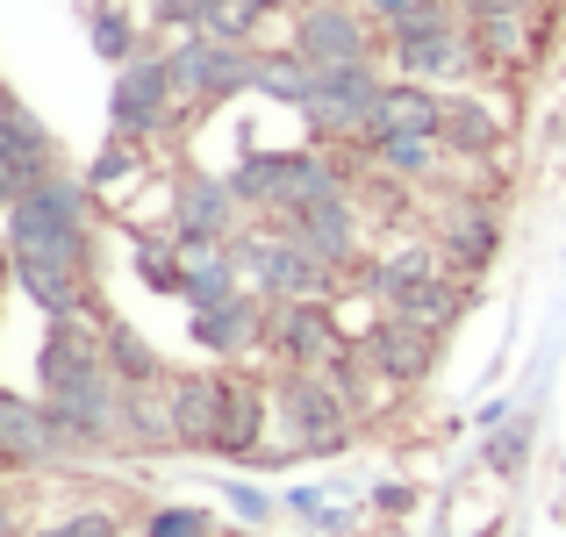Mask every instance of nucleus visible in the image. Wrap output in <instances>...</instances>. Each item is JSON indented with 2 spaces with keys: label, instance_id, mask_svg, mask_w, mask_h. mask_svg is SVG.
<instances>
[{
  "label": "nucleus",
  "instance_id": "nucleus-34",
  "mask_svg": "<svg viewBox=\"0 0 566 537\" xmlns=\"http://www.w3.org/2000/svg\"><path fill=\"white\" fill-rule=\"evenodd\" d=\"M531 459V415L524 423H510V430H495V438H488V466L495 473H516Z\"/></svg>",
  "mask_w": 566,
  "mask_h": 537
},
{
  "label": "nucleus",
  "instance_id": "nucleus-12",
  "mask_svg": "<svg viewBox=\"0 0 566 537\" xmlns=\"http://www.w3.org/2000/svg\"><path fill=\"white\" fill-rule=\"evenodd\" d=\"M280 351L308 372V366H337V358H345V337H337V323L323 316L316 302H287V316H280Z\"/></svg>",
  "mask_w": 566,
  "mask_h": 537
},
{
  "label": "nucleus",
  "instance_id": "nucleus-11",
  "mask_svg": "<svg viewBox=\"0 0 566 537\" xmlns=\"http://www.w3.org/2000/svg\"><path fill=\"white\" fill-rule=\"evenodd\" d=\"M287 236H302V244L316 251L323 265H345V259H352V244H359V222H352L345 187L323 193V201H308V208H287Z\"/></svg>",
  "mask_w": 566,
  "mask_h": 537
},
{
  "label": "nucleus",
  "instance_id": "nucleus-28",
  "mask_svg": "<svg viewBox=\"0 0 566 537\" xmlns=\"http://www.w3.org/2000/svg\"><path fill=\"white\" fill-rule=\"evenodd\" d=\"M444 144H459V151H495V123H488V108H473V101H459V108H444Z\"/></svg>",
  "mask_w": 566,
  "mask_h": 537
},
{
  "label": "nucleus",
  "instance_id": "nucleus-42",
  "mask_svg": "<svg viewBox=\"0 0 566 537\" xmlns=\"http://www.w3.org/2000/svg\"><path fill=\"white\" fill-rule=\"evenodd\" d=\"M0 537H14V509H8V502H0Z\"/></svg>",
  "mask_w": 566,
  "mask_h": 537
},
{
  "label": "nucleus",
  "instance_id": "nucleus-38",
  "mask_svg": "<svg viewBox=\"0 0 566 537\" xmlns=\"http://www.w3.org/2000/svg\"><path fill=\"white\" fill-rule=\"evenodd\" d=\"M43 537H115V524H108V516H65V524L43 530Z\"/></svg>",
  "mask_w": 566,
  "mask_h": 537
},
{
  "label": "nucleus",
  "instance_id": "nucleus-6",
  "mask_svg": "<svg viewBox=\"0 0 566 537\" xmlns=\"http://www.w3.org/2000/svg\"><path fill=\"white\" fill-rule=\"evenodd\" d=\"M395 57H401L409 80H438V72H467L473 65V43L452 29V14L423 0L409 22H395Z\"/></svg>",
  "mask_w": 566,
  "mask_h": 537
},
{
  "label": "nucleus",
  "instance_id": "nucleus-9",
  "mask_svg": "<svg viewBox=\"0 0 566 537\" xmlns=\"http://www.w3.org/2000/svg\"><path fill=\"white\" fill-rule=\"evenodd\" d=\"M294 51H302L308 65H359L366 29H359V14H352L345 0H316V8L294 22Z\"/></svg>",
  "mask_w": 566,
  "mask_h": 537
},
{
  "label": "nucleus",
  "instance_id": "nucleus-15",
  "mask_svg": "<svg viewBox=\"0 0 566 537\" xmlns=\"http://www.w3.org/2000/svg\"><path fill=\"white\" fill-rule=\"evenodd\" d=\"M14 280L22 294L43 308V316H86V287H80V265H57V259H14Z\"/></svg>",
  "mask_w": 566,
  "mask_h": 537
},
{
  "label": "nucleus",
  "instance_id": "nucleus-22",
  "mask_svg": "<svg viewBox=\"0 0 566 537\" xmlns=\"http://www.w3.org/2000/svg\"><path fill=\"white\" fill-rule=\"evenodd\" d=\"M86 366H101V358H94V345H86L80 316H65L51 330V345H43V387H65L72 372H86Z\"/></svg>",
  "mask_w": 566,
  "mask_h": 537
},
{
  "label": "nucleus",
  "instance_id": "nucleus-23",
  "mask_svg": "<svg viewBox=\"0 0 566 537\" xmlns=\"http://www.w3.org/2000/svg\"><path fill=\"white\" fill-rule=\"evenodd\" d=\"M444 244H452V259L467 265V273H481V265L495 259V215H488V208H459V222H452Z\"/></svg>",
  "mask_w": 566,
  "mask_h": 537
},
{
  "label": "nucleus",
  "instance_id": "nucleus-13",
  "mask_svg": "<svg viewBox=\"0 0 566 537\" xmlns=\"http://www.w3.org/2000/svg\"><path fill=\"white\" fill-rule=\"evenodd\" d=\"M374 358H380L387 380H423L430 358H438V330L416 323V316H395V323H380V330H374Z\"/></svg>",
  "mask_w": 566,
  "mask_h": 537
},
{
  "label": "nucleus",
  "instance_id": "nucleus-40",
  "mask_svg": "<svg viewBox=\"0 0 566 537\" xmlns=\"http://www.w3.org/2000/svg\"><path fill=\"white\" fill-rule=\"evenodd\" d=\"M416 8H423V0H374V14H380V22H409Z\"/></svg>",
  "mask_w": 566,
  "mask_h": 537
},
{
  "label": "nucleus",
  "instance_id": "nucleus-33",
  "mask_svg": "<svg viewBox=\"0 0 566 537\" xmlns=\"http://www.w3.org/2000/svg\"><path fill=\"white\" fill-rule=\"evenodd\" d=\"M481 43H488V51H502V57H516V51H524V8L481 14Z\"/></svg>",
  "mask_w": 566,
  "mask_h": 537
},
{
  "label": "nucleus",
  "instance_id": "nucleus-1",
  "mask_svg": "<svg viewBox=\"0 0 566 537\" xmlns=\"http://www.w3.org/2000/svg\"><path fill=\"white\" fill-rule=\"evenodd\" d=\"M8 244L14 259H57V265H80L86 251V193L72 179H36L22 201H8Z\"/></svg>",
  "mask_w": 566,
  "mask_h": 537
},
{
  "label": "nucleus",
  "instance_id": "nucleus-21",
  "mask_svg": "<svg viewBox=\"0 0 566 537\" xmlns=\"http://www.w3.org/2000/svg\"><path fill=\"white\" fill-rule=\"evenodd\" d=\"M180 294H187L193 308H222V302H237V265L222 259V251H193Z\"/></svg>",
  "mask_w": 566,
  "mask_h": 537
},
{
  "label": "nucleus",
  "instance_id": "nucleus-29",
  "mask_svg": "<svg viewBox=\"0 0 566 537\" xmlns=\"http://www.w3.org/2000/svg\"><path fill=\"white\" fill-rule=\"evenodd\" d=\"M108 366L123 372L129 387H137V380H158V351L144 345L137 330H108Z\"/></svg>",
  "mask_w": 566,
  "mask_h": 537
},
{
  "label": "nucleus",
  "instance_id": "nucleus-14",
  "mask_svg": "<svg viewBox=\"0 0 566 537\" xmlns=\"http://www.w3.org/2000/svg\"><path fill=\"white\" fill-rule=\"evenodd\" d=\"M57 444H65V430H57L51 409H36L22 394H0V452L8 459H51Z\"/></svg>",
  "mask_w": 566,
  "mask_h": 537
},
{
  "label": "nucleus",
  "instance_id": "nucleus-4",
  "mask_svg": "<svg viewBox=\"0 0 566 537\" xmlns=\"http://www.w3.org/2000/svg\"><path fill=\"white\" fill-rule=\"evenodd\" d=\"M166 72H172V94H180V101H222V94H244V86H251L259 57H244L237 43H222V36H187L180 51L166 57Z\"/></svg>",
  "mask_w": 566,
  "mask_h": 537
},
{
  "label": "nucleus",
  "instance_id": "nucleus-35",
  "mask_svg": "<svg viewBox=\"0 0 566 537\" xmlns=\"http://www.w3.org/2000/svg\"><path fill=\"white\" fill-rule=\"evenodd\" d=\"M129 172H137V144H129L123 129H115V144H108V151L94 158V172H86V179H94V187H123Z\"/></svg>",
  "mask_w": 566,
  "mask_h": 537
},
{
  "label": "nucleus",
  "instance_id": "nucleus-16",
  "mask_svg": "<svg viewBox=\"0 0 566 537\" xmlns=\"http://www.w3.org/2000/svg\"><path fill=\"white\" fill-rule=\"evenodd\" d=\"M166 423L180 430L187 444H216V430H222V380L187 372V380L172 387V401H166Z\"/></svg>",
  "mask_w": 566,
  "mask_h": 537
},
{
  "label": "nucleus",
  "instance_id": "nucleus-10",
  "mask_svg": "<svg viewBox=\"0 0 566 537\" xmlns=\"http://www.w3.org/2000/svg\"><path fill=\"white\" fill-rule=\"evenodd\" d=\"M51 415H57L65 438H108L115 430V380L101 366L72 372L65 387H51Z\"/></svg>",
  "mask_w": 566,
  "mask_h": 537
},
{
  "label": "nucleus",
  "instance_id": "nucleus-19",
  "mask_svg": "<svg viewBox=\"0 0 566 537\" xmlns=\"http://www.w3.org/2000/svg\"><path fill=\"white\" fill-rule=\"evenodd\" d=\"M251 337H259V308H251V302L193 308V345H208V351H244Z\"/></svg>",
  "mask_w": 566,
  "mask_h": 537
},
{
  "label": "nucleus",
  "instance_id": "nucleus-37",
  "mask_svg": "<svg viewBox=\"0 0 566 537\" xmlns=\"http://www.w3.org/2000/svg\"><path fill=\"white\" fill-rule=\"evenodd\" d=\"M222 502H230V509L244 516V524H265V516H273V502H265L251 481H230V487H222Z\"/></svg>",
  "mask_w": 566,
  "mask_h": 537
},
{
  "label": "nucleus",
  "instance_id": "nucleus-3",
  "mask_svg": "<svg viewBox=\"0 0 566 537\" xmlns=\"http://www.w3.org/2000/svg\"><path fill=\"white\" fill-rule=\"evenodd\" d=\"M280 423H287V444L294 452H337L352 430V409L345 394H337L331 380H316V372H294L287 387H280Z\"/></svg>",
  "mask_w": 566,
  "mask_h": 537
},
{
  "label": "nucleus",
  "instance_id": "nucleus-31",
  "mask_svg": "<svg viewBox=\"0 0 566 537\" xmlns=\"http://www.w3.org/2000/svg\"><path fill=\"white\" fill-rule=\"evenodd\" d=\"M86 36H94V51L108 57V65H129V43H137V29H129V14H123V8H94Z\"/></svg>",
  "mask_w": 566,
  "mask_h": 537
},
{
  "label": "nucleus",
  "instance_id": "nucleus-30",
  "mask_svg": "<svg viewBox=\"0 0 566 537\" xmlns=\"http://www.w3.org/2000/svg\"><path fill=\"white\" fill-rule=\"evenodd\" d=\"M259 14H265L259 0H208V8H201V29H208V36H222V43H244Z\"/></svg>",
  "mask_w": 566,
  "mask_h": 537
},
{
  "label": "nucleus",
  "instance_id": "nucleus-44",
  "mask_svg": "<svg viewBox=\"0 0 566 537\" xmlns=\"http://www.w3.org/2000/svg\"><path fill=\"white\" fill-rule=\"evenodd\" d=\"M345 8H352V0H345Z\"/></svg>",
  "mask_w": 566,
  "mask_h": 537
},
{
  "label": "nucleus",
  "instance_id": "nucleus-39",
  "mask_svg": "<svg viewBox=\"0 0 566 537\" xmlns=\"http://www.w3.org/2000/svg\"><path fill=\"white\" fill-rule=\"evenodd\" d=\"M294 516H308V524H323V487H294Z\"/></svg>",
  "mask_w": 566,
  "mask_h": 537
},
{
  "label": "nucleus",
  "instance_id": "nucleus-5",
  "mask_svg": "<svg viewBox=\"0 0 566 537\" xmlns=\"http://www.w3.org/2000/svg\"><path fill=\"white\" fill-rule=\"evenodd\" d=\"M237 259H244L251 280H259L265 294H280V302H316V294L331 287V265H323L302 236H251V244H237Z\"/></svg>",
  "mask_w": 566,
  "mask_h": 537
},
{
  "label": "nucleus",
  "instance_id": "nucleus-20",
  "mask_svg": "<svg viewBox=\"0 0 566 537\" xmlns=\"http://www.w3.org/2000/svg\"><path fill=\"white\" fill-rule=\"evenodd\" d=\"M251 86L273 101H287V108H302L308 94H316V65H308L302 51H280V57H259V72H251Z\"/></svg>",
  "mask_w": 566,
  "mask_h": 537
},
{
  "label": "nucleus",
  "instance_id": "nucleus-32",
  "mask_svg": "<svg viewBox=\"0 0 566 537\" xmlns=\"http://www.w3.org/2000/svg\"><path fill=\"white\" fill-rule=\"evenodd\" d=\"M416 280H430V259H423V251H395V259L374 273V294H380V302H401Z\"/></svg>",
  "mask_w": 566,
  "mask_h": 537
},
{
  "label": "nucleus",
  "instance_id": "nucleus-18",
  "mask_svg": "<svg viewBox=\"0 0 566 537\" xmlns=\"http://www.w3.org/2000/svg\"><path fill=\"white\" fill-rule=\"evenodd\" d=\"M395 129H416V137H438L444 129V101H430L423 86H387L380 94V108H374V129L366 137H395Z\"/></svg>",
  "mask_w": 566,
  "mask_h": 537
},
{
  "label": "nucleus",
  "instance_id": "nucleus-27",
  "mask_svg": "<svg viewBox=\"0 0 566 537\" xmlns=\"http://www.w3.org/2000/svg\"><path fill=\"white\" fill-rule=\"evenodd\" d=\"M374 144H380V166L409 179H423L430 158H438V137H416V129H395V137H374Z\"/></svg>",
  "mask_w": 566,
  "mask_h": 537
},
{
  "label": "nucleus",
  "instance_id": "nucleus-43",
  "mask_svg": "<svg viewBox=\"0 0 566 537\" xmlns=\"http://www.w3.org/2000/svg\"><path fill=\"white\" fill-rule=\"evenodd\" d=\"M259 8H294V0H259Z\"/></svg>",
  "mask_w": 566,
  "mask_h": 537
},
{
  "label": "nucleus",
  "instance_id": "nucleus-41",
  "mask_svg": "<svg viewBox=\"0 0 566 537\" xmlns=\"http://www.w3.org/2000/svg\"><path fill=\"white\" fill-rule=\"evenodd\" d=\"M473 8H481V14H495V8H524V0H473Z\"/></svg>",
  "mask_w": 566,
  "mask_h": 537
},
{
  "label": "nucleus",
  "instance_id": "nucleus-26",
  "mask_svg": "<svg viewBox=\"0 0 566 537\" xmlns=\"http://www.w3.org/2000/svg\"><path fill=\"white\" fill-rule=\"evenodd\" d=\"M287 158H294V151H287ZM287 158H280V151H259V158H244V166L230 172L237 201H280V187H287Z\"/></svg>",
  "mask_w": 566,
  "mask_h": 537
},
{
  "label": "nucleus",
  "instance_id": "nucleus-2",
  "mask_svg": "<svg viewBox=\"0 0 566 537\" xmlns=\"http://www.w3.org/2000/svg\"><path fill=\"white\" fill-rule=\"evenodd\" d=\"M380 94H387V86L366 72V57H359V65H316V94L302 101V115H308L316 137H337V129H374Z\"/></svg>",
  "mask_w": 566,
  "mask_h": 537
},
{
  "label": "nucleus",
  "instance_id": "nucleus-24",
  "mask_svg": "<svg viewBox=\"0 0 566 537\" xmlns=\"http://www.w3.org/2000/svg\"><path fill=\"white\" fill-rule=\"evenodd\" d=\"M395 316H416V323H430V330H444V323L459 316V287L430 273V280H416V287L395 302Z\"/></svg>",
  "mask_w": 566,
  "mask_h": 537
},
{
  "label": "nucleus",
  "instance_id": "nucleus-25",
  "mask_svg": "<svg viewBox=\"0 0 566 537\" xmlns=\"http://www.w3.org/2000/svg\"><path fill=\"white\" fill-rule=\"evenodd\" d=\"M323 193H337V172L323 166L316 151H294L287 158V187H280V208H308V201H323Z\"/></svg>",
  "mask_w": 566,
  "mask_h": 537
},
{
  "label": "nucleus",
  "instance_id": "nucleus-36",
  "mask_svg": "<svg viewBox=\"0 0 566 537\" xmlns=\"http://www.w3.org/2000/svg\"><path fill=\"white\" fill-rule=\"evenodd\" d=\"M144 537H208V509H158Z\"/></svg>",
  "mask_w": 566,
  "mask_h": 537
},
{
  "label": "nucleus",
  "instance_id": "nucleus-17",
  "mask_svg": "<svg viewBox=\"0 0 566 537\" xmlns=\"http://www.w3.org/2000/svg\"><path fill=\"white\" fill-rule=\"evenodd\" d=\"M259 430H265V394L251 380H222V430H216V452L251 459L259 452Z\"/></svg>",
  "mask_w": 566,
  "mask_h": 537
},
{
  "label": "nucleus",
  "instance_id": "nucleus-8",
  "mask_svg": "<svg viewBox=\"0 0 566 537\" xmlns=\"http://www.w3.org/2000/svg\"><path fill=\"white\" fill-rule=\"evenodd\" d=\"M166 108H172V72L151 65V57H129L123 80H115V94H108L115 129H123V137H144V129L166 123Z\"/></svg>",
  "mask_w": 566,
  "mask_h": 537
},
{
  "label": "nucleus",
  "instance_id": "nucleus-7",
  "mask_svg": "<svg viewBox=\"0 0 566 537\" xmlns=\"http://www.w3.org/2000/svg\"><path fill=\"white\" fill-rule=\"evenodd\" d=\"M237 222V187L230 179H180V201H172V244L180 259L193 251H216Z\"/></svg>",
  "mask_w": 566,
  "mask_h": 537
}]
</instances>
